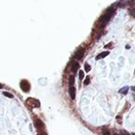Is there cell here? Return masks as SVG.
I'll use <instances>...</instances> for the list:
<instances>
[{"mask_svg": "<svg viewBox=\"0 0 135 135\" xmlns=\"http://www.w3.org/2000/svg\"><path fill=\"white\" fill-rule=\"evenodd\" d=\"M113 8H109L108 10L107 11V13L106 14H104L101 18H100L99 22H98V24L101 25V27L103 28V27H105L106 25H107V23L108 22H109V20H110V18L112 17V14H113Z\"/></svg>", "mask_w": 135, "mask_h": 135, "instance_id": "6da1fadb", "label": "cell"}, {"mask_svg": "<svg viewBox=\"0 0 135 135\" xmlns=\"http://www.w3.org/2000/svg\"><path fill=\"white\" fill-rule=\"evenodd\" d=\"M26 104L30 107H32V108H35V107H40V102L38 100L34 99V98H28L26 100Z\"/></svg>", "mask_w": 135, "mask_h": 135, "instance_id": "7a4b0ae2", "label": "cell"}, {"mask_svg": "<svg viewBox=\"0 0 135 135\" xmlns=\"http://www.w3.org/2000/svg\"><path fill=\"white\" fill-rule=\"evenodd\" d=\"M21 88L22 89V91L25 92H28L30 91V88H31V85H30V83H29L28 81H26V80H22V82H21Z\"/></svg>", "mask_w": 135, "mask_h": 135, "instance_id": "3957f363", "label": "cell"}, {"mask_svg": "<svg viewBox=\"0 0 135 135\" xmlns=\"http://www.w3.org/2000/svg\"><path fill=\"white\" fill-rule=\"evenodd\" d=\"M84 52H85L84 48H80V49H79L78 51L75 53L74 58H75V59H78V60L82 59V57H83V55H84Z\"/></svg>", "mask_w": 135, "mask_h": 135, "instance_id": "277c9868", "label": "cell"}, {"mask_svg": "<svg viewBox=\"0 0 135 135\" xmlns=\"http://www.w3.org/2000/svg\"><path fill=\"white\" fill-rule=\"evenodd\" d=\"M68 92H69V95H70L71 99H75V96H76V90H75L74 86H71L68 89Z\"/></svg>", "mask_w": 135, "mask_h": 135, "instance_id": "5b68a950", "label": "cell"}, {"mask_svg": "<svg viewBox=\"0 0 135 135\" xmlns=\"http://www.w3.org/2000/svg\"><path fill=\"white\" fill-rule=\"evenodd\" d=\"M35 126L38 130H42V129H44V123L42 122L41 119H39V118H37L35 120Z\"/></svg>", "mask_w": 135, "mask_h": 135, "instance_id": "8992f818", "label": "cell"}, {"mask_svg": "<svg viewBox=\"0 0 135 135\" xmlns=\"http://www.w3.org/2000/svg\"><path fill=\"white\" fill-rule=\"evenodd\" d=\"M79 67H80V65H79L78 62H73L72 63V65H71V69H72V72H74V73H76L77 72V70L79 69Z\"/></svg>", "mask_w": 135, "mask_h": 135, "instance_id": "52a82bcc", "label": "cell"}, {"mask_svg": "<svg viewBox=\"0 0 135 135\" xmlns=\"http://www.w3.org/2000/svg\"><path fill=\"white\" fill-rule=\"evenodd\" d=\"M109 55V52L108 51H106V52H103V53H101L100 55H98L97 57H96V59L98 60V59H101V58H103V57H106L107 56Z\"/></svg>", "mask_w": 135, "mask_h": 135, "instance_id": "ba28073f", "label": "cell"}, {"mask_svg": "<svg viewBox=\"0 0 135 135\" xmlns=\"http://www.w3.org/2000/svg\"><path fill=\"white\" fill-rule=\"evenodd\" d=\"M68 84H69V87L73 86V84H74V76H73V75L69 76V80H68Z\"/></svg>", "mask_w": 135, "mask_h": 135, "instance_id": "9c48e42d", "label": "cell"}, {"mask_svg": "<svg viewBox=\"0 0 135 135\" xmlns=\"http://www.w3.org/2000/svg\"><path fill=\"white\" fill-rule=\"evenodd\" d=\"M128 87H124V88H122L121 90H119V92L120 93H123V94H126L127 92H128Z\"/></svg>", "mask_w": 135, "mask_h": 135, "instance_id": "30bf717a", "label": "cell"}, {"mask_svg": "<svg viewBox=\"0 0 135 135\" xmlns=\"http://www.w3.org/2000/svg\"><path fill=\"white\" fill-rule=\"evenodd\" d=\"M4 95H6L7 97H8V98H13L14 96H13V94L12 93H10V92H4Z\"/></svg>", "mask_w": 135, "mask_h": 135, "instance_id": "8fae6325", "label": "cell"}, {"mask_svg": "<svg viewBox=\"0 0 135 135\" xmlns=\"http://www.w3.org/2000/svg\"><path fill=\"white\" fill-rule=\"evenodd\" d=\"M83 77H84V72L82 70H80L79 71V79H80V80H82Z\"/></svg>", "mask_w": 135, "mask_h": 135, "instance_id": "7c38bea8", "label": "cell"}, {"mask_svg": "<svg viewBox=\"0 0 135 135\" xmlns=\"http://www.w3.org/2000/svg\"><path fill=\"white\" fill-rule=\"evenodd\" d=\"M84 68H85V70L87 71V72H89V71L91 70V66H90L88 63H85V65H84Z\"/></svg>", "mask_w": 135, "mask_h": 135, "instance_id": "4fadbf2b", "label": "cell"}, {"mask_svg": "<svg viewBox=\"0 0 135 135\" xmlns=\"http://www.w3.org/2000/svg\"><path fill=\"white\" fill-rule=\"evenodd\" d=\"M117 122L118 123V124H122V117H121V116H117Z\"/></svg>", "mask_w": 135, "mask_h": 135, "instance_id": "5bb4252c", "label": "cell"}, {"mask_svg": "<svg viewBox=\"0 0 135 135\" xmlns=\"http://www.w3.org/2000/svg\"><path fill=\"white\" fill-rule=\"evenodd\" d=\"M83 83H84V85H88V84H89V83H90V77H89V76H87V77H86L85 81H84Z\"/></svg>", "mask_w": 135, "mask_h": 135, "instance_id": "9a60e30c", "label": "cell"}, {"mask_svg": "<svg viewBox=\"0 0 135 135\" xmlns=\"http://www.w3.org/2000/svg\"><path fill=\"white\" fill-rule=\"evenodd\" d=\"M103 134L104 135H110V132H109L108 130H106V131L104 130V131H103Z\"/></svg>", "mask_w": 135, "mask_h": 135, "instance_id": "2e32d148", "label": "cell"}, {"mask_svg": "<svg viewBox=\"0 0 135 135\" xmlns=\"http://www.w3.org/2000/svg\"><path fill=\"white\" fill-rule=\"evenodd\" d=\"M120 135H130V134H129V133L126 132V131H122V133H121Z\"/></svg>", "mask_w": 135, "mask_h": 135, "instance_id": "e0dca14e", "label": "cell"}, {"mask_svg": "<svg viewBox=\"0 0 135 135\" xmlns=\"http://www.w3.org/2000/svg\"><path fill=\"white\" fill-rule=\"evenodd\" d=\"M113 135H120V134H119V133H114Z\"/></svg>", "mask_w": 135, "mask_h": 135, "instance_id": "ac0fdd59", "label": "cell"}, {"mask_svg": "<svg viewBox=\"0 0 135 135\" xmlns=\"http://www.w3.org/2000/svg\"><path fill=\"white\" fill-rule=\"evenodd\" d=\"M2 87H3V85H2V84H1V83H0V89H1V88H2Z\"/></svg>", "mask_w": 135, "mask_h": 135, "instance_id": "d6986e66", "label": "cell"}, {"mask_svg": "<svg viewBox=\"0 0 135 135\" xmlns=\"http://www.w3.org/2000/svg\"><path fill=\"white\" fill-rule=\"evenodd\" d=\"M40 135H45V133H41Z\"/></svg>", "mask_w": 135, "mask_h": 135, "instance_id": "ffe728a7", "label": "cell"}, {"mask_svg": "<svg viewBox=\"0 0 135 135\" xmlns=\"http://www.w3.org/2000/svg\"><path fill=\"white\" fill-rule=\"evenodd\" d=\"M132 135H135V133H133V134H132Z\"/></svg>", "mask_w": 135, "mask_h": 135, "instance_id": "44dd1931", "label": "cell"}, {"mask_svg": "<svg viewBox=\"0 0 135 135\" xmlns=\"http://www.w3.org/2000/svg\"><path fill=\"white\" fill-rule=\"evenodd\" d=\"M134 11H135V10H134Z\"/></svg>", "mask_w": 135, "mask_h": 135, "instance_id": "7402d4cb", "label": "cell"}]
</instances>
